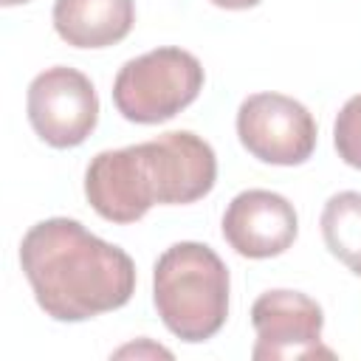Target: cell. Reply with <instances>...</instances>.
<instances>
[{
  "mask_svg": "<svg viewBox=\"0 0 361 361\" xmlns=\"http://www.w3.org/2000/svg\"><path fill=\"white\" fill-rule=\"evenodd\" d=\"M20 265L37 305L54 322H85L118 310L135 293L133 257L71 217L34 223L23 234Z\"/></svg>",
  "mask_w": 361,
  "mask_h": 361,
  "instance_id": "cell-1",
  "label": "cell"
},
{
  "mask_svg": "<svg viewBox=\"0 0 361 361\" xmlns=\"http://www.w3.org/2000/svg\"><path fill=\"white\" fill-rule=\"evenodd\" d=\"M319 226L330 254L361 276V192H336L327 197Z\"/></svg>",
  "mask_w": 361,
  "mask_h": 361,
  "instance_id": "cell-10",
  "label": "cell"
},
{
  "mask_svg": "<svg viewBox=\"0 0 361 361\" xmlns=\"http://www.w3.org/2000/svg\"><path fill=\"white\" fill-rule=\"evenodd\" d=\"M251 324L257 330V341L251 350L254 361H276V358H313L333 353L322 347L324 313L316 299L302 290H265L251 305Z\"/></svg>",
  "mask_w": 361,
  "mask_h": 361,
  "instance_id": "cell-7",
  "label": "cell"
},
{
  "mask_svg": "<svg viewBox=\"0 0 361 361\" xmlns=\"http://www.w3.org/2000/svg\"><path fill=\"white\" fill-rule=\"evenodd\" d=\"M333 144L347 166L361 169V93L347 99L338 110L333 124Z\"/></svg>",
  "mask_w": 361,
  "mask_h": 361,
  "instance_id": "cell-11",
  "label": "cell"
},
{
  "mask_svg": "<svg viewBox=\"0 0 361 361\" xmlns=\"http://www.w3.org/2000/svg\"><path fill=\"white\" fill-rule=\"evenodd\" d=\"M31 130L56 149L79 147L99 124V96L93 82L68 65L37 73L25 93Z\"/></svg>",
  "mask_w": 361,
  "mask_h": 361,
  "instance_id": "cell-5",
  "label": "cell"
},
{
  "mask_svg": "<svg viewBox=\"0 0 361 361\" xmlns=\"http://www.w3.org/2000/svg\"><path fill=\"white\" fill-rule=\"evenodd\" d=\"M152 305L175 338L186 344L209 341L228 316L226 262L203 243L169 245L152 271Z\"/></svg>",
  "mask_w": 361,
  "mask_h": 361,
  "instance_id": "cell-3",
  "label": "cell"
},
{
  "mask_svg": "<svg viewBox=\"0 0 361 361\" xmlns=\"http://www.w3.org/2000/svg\"><path fill=\"white\" fill-rule=\"evenodd\" d=\"M217 180V155L189 130L99 152L85 169V197L107 223H135L152 206H186Z\"/></svg>",
  "mask_w": 361,
  "mask_h": 361,
  "instance_id": "cell-2",
  "label": "cell"
},
{
  "mask_svg": "<svg viewBox=\"0 0 361 361\" xmlns=\"http://www.w3.org/2000/svg\"><path fill=\"white\" fill-rule=\"evenodd\" d=\"M3 6H20V3H28V0H0Z\"/></svg>",
  "mask_w": 361,
  "mask_h": 361,
  "instance_id": "cell-13",
  "label": "cell"
},
{
  "mask_svg": "<svg viewBox=\"0 0 361 361\" xmlns=\"http://www.w3.org/2000/svg\"><path fill=\"white\" fill-rule=\"evenodd\" d=\"M209 3H214L217 8H228V11H243V8L259 6L262 0H209Z\"/></svg>",
  "mask_w": 361,
  "mask_h": 361,
  "instance_id": "cell-12",
  "label": "cell"
},
{
  "mask_svg": "<svg viewBox=\"0 0 361 361\" xmlns=\"http://www.w3.org/2000/svg\"><path fill=\"white\" fill-rule=\"evenodd\" d=\"M237 138L262 164L299 166L316 149V118L285 93H251L237 110Z\"/></svg>",
  "mask_w": 361,
  "mask_h": 361,
  "instance_id": "cell-6",
  "label": "cell"
},
{
  "mask_svg": "<svg viewBox=\"0 0 361 361\" xmlns=\"http://www.w3.org/2000/svg\"><path fill=\"white\" fill-rule=\"evenodd\" d=\"M54 31L73 48H110L135 23V0H54Z\"/></svg>",
  "mask_w": 361,
  "mask_h": 361,
  "instance_id": "cell-9",
  "label": "cell"
},
{
  "mask_svg": "<svg viewBox=\"0 0 361 361\" xmlns=\"http://www.w3.org/2000/svg\"><path fill=\"white\" fill-rule=\"evenodd\" d=\"M206 73L195 54L164 45L124 62L113 79L116 110L135 124H161L186 110L203 90Z\"/></svg>",
  "mask_w": 361,
  "mask_h": 361,
  "instance_id": "cell-4",
  "label": "cell"
},
{
  "mask_svg": "<svg viewBox=\"0 0 361 361\" xmlns=\"http://www.w3.org/2000/svg\"><path fill=\"white\" fill-rule=\"evenodd\" d=\"M299 234V217L288 197L271 189H245L223 212L226 243L248 259L285 254Z\"/></svg>",
  "mask_w": 361,
  "mask_h": 361,
  "instance_id": "cell-8",
  "label": "cell"
}]
</instances>
